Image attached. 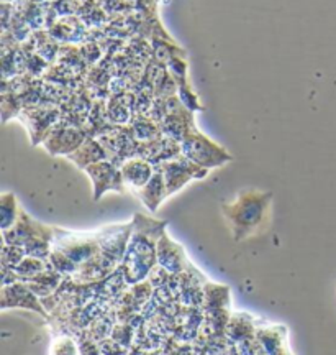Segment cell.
<instances>
[{
  "mask_svg": "<svg viewBox=\"0 0 336 355\" xmlns=\"http://www.w3.org/2000/svg\"><path fill=\"white\" fill-rule=\"evenodd\" d=\"M203 300L210 311H223V306L230 303V288L207 283L203 288Z\"/></svg>",
  "mask_w": 336,
  "mask_h": 355,
  "instance_id": "cell-19",
  "label": "cell"
},
{
  "mask_svg": "<svg viewBox=\"0 0 336 355\" xmlns=\"http://www.w3.org/2000/svg\"><path fill=\"white\" fill-rule=\"evenodd\" d=\"M84 171L89 176L92 183V189H94L92 198H94V201H100V198L105 193H110V191L123 193L127 189L120 166L117 163L110 162V159H102V162L86 168Z\"/></svg>",
  "mask_w": 336,
  "mask_h": 355,
  "instance_id": "cell-7",
  "label": "cell"
},
{
  "mask_svg": "<svg viewBox=\"0 0 336 355\" xmlns=\"http://www.w3.org/2000/svg\"><path fill=\"white\" fill-rule=\"evenodd\" d=\"M120 170L127 188H130L133 193H136V191H140L148 184V181L151 180L154 171H156V166L153 163H149L148 159L133 157L128 158L125 163H122Z\"/></svg>",
  "mask_w": 336,
  "mask_h": 355,
  "instance_id": "cell-12",
  "label": "cell"
},
{
  "mask_svg": "<svg viewBox=\"0 0 336 355\" xmlns=\"http://www.w3.org/2000/svg\"><path fill=\"white\" fill-rule=\"evenodd\" d=\"M166 225L167 222L165 220L135 214L131 220L130 241L122 261V273L128 285L144 282L158 265V243L166 232Z\"/></svg>",
  "mask_w": 336,
  "mask_h": 355,
  "instance_id": "cell-1",
  "label": "cell"
},
{
  "mask_svg": "<svg viewBox=\"0 0 336 355\" xmlns=\"http://www.w3.org/2000/svg\"><path fill=\"white\" fill-rule=\"evenodd\" d=\"M100 237L102 229L91 230V232H73V230L55 227L53 248L63 252L79 268L100 254Z\"/></svg>",
  "mask_w": 336,
  "mask_h": 355,
  "instance_id": "cell-5",
  "label": "cell"
},
{
  "mask_svg": "<svg viewBox=\"0 0 336 355\" xmlns=\"http://www.w3.org/2000/svg\"><path fill=\"white\" fill-rule=\"evenodd\" d=\"M63 275L55 272V270L48 268L45 270L43 273L37 275V277L30 279V282H26V285H28L32 290L37 293L41 300H46L50 298L53 293L57 291V288H59L61 283H63Z\"/></svg>",
  "mask_w": 336,
  "mask_h": 355,
  "instance_id": "cell-17",
  "label": "cell"
},
{
  "mask_svg": "<svg viewBox=\"0 0 336 355\" xmlns=\"http://www.w3.org/2000/svg\"><path fill=\"white\" fill-rule=\"evenodd\" d=\"M158 265L162 266L171 275H176V277L187 272L189 266H191V261L187 260V254H185V248L180 243L172 241L167 232L162 234L161 239H159Z\"/></svg>",
  "mask_w": 336,
  "mask_h": 355,
  "instance_id": "cell-11",
  "label": "cell"
},
{
  "mask_svg": "<svg viewBox=\"0 0 336 355\" xmlns=\"http://www.w3.org/2000/svg\"><path fill=\"white\" fill-rule=\"evenodd\" d=\"M2 243L19 245L28 257L48 260L53 252L55 227L43 224L21 209L19 220L12 229L2 230Z\"/></svg>",
  "mask_w": 336,
  "mask_h": 355,
  "instance_id": "cell-3",
  "label": "cell"
},
{
  "mask_svg": "<svg viewBox=\"0 0 336 355\" xmlns=\"http://www.w3.org/2000/svg\"><path fill=\"white\" fill-rule=\"evenodd\" d=\"M25 257L26 254L21 247L2 243V268L15 270Z\"/></svg>",
  "mask_w": 336,
  "mask_h": 355,
  "instance_id": "cell-23",
  "label": "cell"
},
{
  "mask_svg": "<svg viewBox=\"0 0 336 355\" xmlns=\"http://www.w3.org/2000/svg\"><path fill=\"white\" fill-rule=\"evenodd\" d=\"M87 133L79 127L73 125H61L56 123L48 133L46 139L43 140L46 152L53 157H66L68 158L71 153H74L87 139Z\"/></svg>",
  "mask_w": 336,
  "mask_h": 355,
  "instance_id": "cell-8",
  "label": "cell"
},
{
  "mask_svg": "<svg viewBox=\"0 0 336 355\" xmlns=\"http://www.w3.org/2000/svg\"><path fill=\"white\" fill-rule=\"evenodd\" d=\"M43 300L25 282H17L13 285L2 286L0 308L6 309H28L48 318V311L43 306Z\"/></svg>",
  "mask_w": 336,
  "mask_h": 355,
  "instance_id": "cell-9",
  "label": "cell"
},
{
  "mask_svg": "<svg viewBox=\"0 0 336 355\" xmlns=\"http://www.w3.org/2000/svg\"><path fill=\"white\" fill-rule=\"evenodd\" d=\"M21 212L19 199L13 193H3L0 196V227L2 230L12 229L17 224Z\"/></svg>",
  "mask_w": 336,
  "mask_h": 355,
  "instance_id": "cell-18",
  "label": "cell"
},
{
  "mask_svg": "<svg viewBox=\"0 0 336 355\" xmlns=\"http://www.w3.org/2000/svg\"><path fill=\"white\" fill-rule=\"evenodd\" d=\"M25 125H28L33 144H43L51 128L57 122V110L53 109H32L25 112Z\"/></svg>",
  "mask_w": 336,
  "mask_h": 355,
  "instance_id": "cell-13",
  "label": "cell"
},
{
  "mask_svg": "<svg viewBox=\"0 0 336 355\" xmlns=\"http://www.w3.org/2000/svg\"><path fill=\"white\" fill-rule=\"evenodd\" d=\"M156 168H159L162 176H165L167 196L176 194L185 184L191 183L192 180H203L207 176V173H209V170H203V168L197 166L196 163H192L191 159L183 157V155H179L178 158H172L169 162L162 163V165Z\"/></svg>",
  "mask_w": 336,
  "mask_h": 355,
  "instance_id": "cell-6",
  "label": "cell"
},
{
  "mask_svg": "<svg viewBox=\"0 0 336 355\" xmlns=\"http://www.w3.org/2000/svg\"><path fill=\"white\" fill-rule=\"evenodd\" d=\"M50 355H81V349L71 336H57L51 343Z\"/></svg>",
  "mask_w": 336,
  "mask_h": 355,
  "instance_id": "cell-22",
  "label": "cell"
},
{
  "mask_svg": "<svg viewBox=\"0 0 336 355\" xmlns=\"http://www.w3.org/2000/svg\"><path fill=\"white\" fill-rule=\"evenodd\" d=\"M167 68H169L171 78L174 79L176 89L179 92V101L183 102L184 107H187L191 112H200L203 105L198 99L197 92L194 91L191 81L187 76V61L183 56H174L167 61Z\"/></svg>",
  "mask_w": 336,
  "mask_h": 355,
  "instance_id": "cell-10",
  "label": "cell"
},
{
  "mask_svg": "<svg viewBox=\"0 0 336 355\" xmlns=\"http://www.w3.org/2000/svg\"><path fill=\"white\" fill-rule=\"evenodd\" d=\"M68 159L77 168H81V170H86V168L94 165V163H99L102 159H109V155L99 139L87 137L76 152L69 155Z\"/></svg>",
  "mask_w": 336,
  "mask_h": 355,
  "instance_id": "cell-14",
  "label": "cell"
},
{
  "mask_svg": "<svg viewBox=\"0 0 336 355\" xmlns=\"http://www.w3.org/2000/svg\"><path fill=\"white\" fill-rule=\"evenodd\" d=\"M261 347L266 355H294L287 344L286 327H266V329L256 331Z\"/></svg>",
  "mask_w": 336,
  "mask_h": 355,
  "instance_id": "cell-16",
  "label": "cell"
},
{
  "mask_svg": "<svg viewBox=\"0 0 336 355\" xmlns=\"http://www.w3.org/2000/svg\"><path fill=\"white\" fill-rule=\"evenodd\" d=\"M135 194L140 198V201L144 204V207H148V211L156 212L162 201H165L166 198H169L167 196L166 181L161 170L156 168V171H154L151 180L148 181V184H146L144 188H141L140 191H136Z\"/></svg>",
  "mask_w": 336,
  "mask_h": 355,
  "instance_id": "cell-15",
  "label": "cell"
},
{
  "mask_svg": "<svg viewBox=\"0 0 336 355\" xmlns=\"http://www.w3.org/2000/svg\"><path fill=\"white\" fill-rule=\"evenodd\" d=\"M180 155L203 170H214L232 162L233 157L222 145H218L198 128H192L180 141Z\"/></svg>",
  "mask_w": 336,
  "mask_h": 355,
  "instance_id": "cell-4",
  "label": "cell"
},
{
  "mask_svg": "<svg viewBox=\"0 0 336 355\" xmlns=\"http://www.w3.org/2000/svg\"><path fill=\"white\" fill-rule=\"evenodd\" d=\"M272 193L261 189H241L235 199L222 204L223 219L235 242L254 237L268 227Z\"/></svg>",
  "mask_w": 336,
  "mask_h": 355,
  "instance_id": "cell-2",
  "label": "cell"
},
{
  "mask_svg": "<svg viewBox=\"0 0 336 355\" xmlns=\"http://www.w3.org/2000/svg\"><path fill=\"white\" fill-rule=\"evenodd\" d=\"M250 318L251 316H248V314H236L235 318L230 319L228 334L232 336L236 343H243V340L250 339V337H253V331H258L253 327Z\"/></svg>",
  "mask_w": 336,
  "mask_h": 355,
  "instance_id": "cell-21",
  "label": "cell"
},
{
  "mask_svg": "<svg viewBox=\"0 0 336 355\" xmlns=\"http://www.w3.org/2000/svg\"><path fill=\"white\" fill-rule=\"evenodd\" d=\"M50 268L48 260L37 259V257H28L26 255L24 260L20 261V265L15 268V273L19 275L20 282H30V279L37 277V275L43 273L45 270Z\"/></svg>",
  "mask_w": 336,
  "mask_h": 355,
  "instance_id": "cell-20",
  "label": "cell"
}]
</instances>
